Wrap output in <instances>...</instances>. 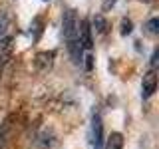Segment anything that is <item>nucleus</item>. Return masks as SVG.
<instances>
[{
	"instance_id": "6",
	"label": "nucleus",
	"mask_w": 159,
	"mask_h": 149,
	"mask_svg": "<svg viewBox=\"0 0 159 149\" xmlns=\"http://www.w3.org/2000/svg\"><path fill=\"white\" fill-rule=\"evenodd\" d=\"M106 149H123V135L121 133H111L106 143Z\"/></svg>"
},
{
	"instance_id": "3",
	"label": "nucleus",
	"mask_w": 159,
	"mask_h": 149,
	"mask_svg": "<svg viewBox=\"0 0 159 149\" xmlns=\"http://www.w3.org/2000/svg\"><path fill=\"white\" fill-rule=\"evenodd\" d=\"M155 88H157V76L155 72H147L145 76H143V84H141V96L143 97H151L153 93H155Z\"/></svg>"
},
{
	"instance_id": "5",
	"label": "nucleus",
	"mask_w": 159,
	"mask_h": 149,
	"mask_svg": "<svg viewBox=\"0 0 159 149\" xmlns=\"http://www.w3.org/2000/svg\"><path fill=\"white\" fill-rule=\"evenodd\" d=\"M34 143H36L40 149H48V147H52V145H54V135H52V133H48L46 129H44L42 133H38V135H36Z\"/></svg>"
},
{
	"instance_id": "10",
	"label": "nucleus",
	"mask_w": 159,
	"mask_h": 149,
	"mask_svg": "<svg viewBox=\"0 0 159 149\" xmlns=\"http://www.w3.org/2000/svg\"><path fill=\"white\" fill-rule=\"evenodd\" d=\"M6 129H8V125H4V129L0 131V149L4 147V141H6V139H4V135H6Z\"/></svg>"
},
{
	"instance_id": "4",
	"label": "nucleus",
	"mask_w": 159,
	"mask_h": 149,
	"mask_svg": "<svg viewBox=\"0 0 159 149\" xmlns=\"http://www.w3.org/2000/svg\"><path fill=\"white\" fill-rule=\"evenodd\" d=\"M93 149H102L103 145V141H102V137H103V133H102V119H99V115L96 113L93 115Z\"/></svg>"
},
{
	"instance_id": "7",
	"label": "nucleus",
	"mask_w": 159,
	"mask_h": 149,
	"mask_svg": "<svg viewBox=\"0 0 159 149\" xmlns=\"http://www.w3.org/2000/svg\"><path fill=\"white\" fill-rule=\"evenodd\" d=\"M106 28H107V22H106V18H103L102 14L93 16V30H96L98 34H103V32H106Z\"/></svg>"
},
{
	"instance_id": "2",
	"label": "nucleus",
	"mask_w": 159,
	"mask_h": 149,
	"mask_svg": "<svg viewBox=\"0 0 159 149\" xmlns=\"http://www.w3.org/2000/svg\"><path fill=\"white\" fill-rule=\"evenodd\" d=\"M78 36H80V44H82V48L89 50L93 46V38H92V26H89L88 20H82L78 26Z\"/></svg>"
},
{
	"instance_id": "1",
	"label": "nucleus",
	"mask_w": 159,
	"mask_h": 149,
	"mask_svg": "<svg viewBox=\"0 0 159 149\" xmlns=\"http://www.w3.org/2000/svg\"><path fill=\"white\" fill-rule=\"evenodd\" d=\"M78 16L74 10H68L62 18V30H64V38L68 44V52L72 56L74 64H82V44H80V36H78Z\"/></svg>"
},
{
	"instance_id": "8",
	"label": "nucleus",
	"mask_w": 159,
	"mask_h": 149,
	"mask_svg": "<svg viewBox=\"0 0 159 149\" xmlns=\"http://www.w3.org/2000/svg\"><path fill=\"white\" fill-rule=\"evenodd\" d=\"M157 18H151V20H149V22H147V30H149V32H151V34H157Z\"/></svg>"
},
{
	"instance_id": "9",
	"label": "nucleus",
	"mask_w": 159,
	"mask_h": 149,
	"mask_svg": "<svg viewBox=\"0 0 159 149\" xmlns=\"http://www.w3.org/2000/svg\"><path fill=\"white\" fill-rule=\"evenodd\" d=\"M121 34L123 36H125V34H131V22H129V20H123V24H121Z\"/></svg>"
}]
</instances>
